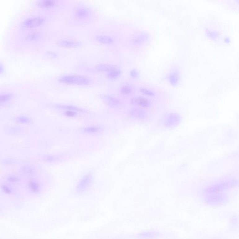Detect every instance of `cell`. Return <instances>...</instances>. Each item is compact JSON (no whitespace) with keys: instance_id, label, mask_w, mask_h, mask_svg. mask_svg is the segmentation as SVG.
Returning <instances> with one entry per match:
<instances>
[{"instance_id":"15","label":"cell","mask_w":239,"mask_h":239,"mask_svg":"<svg viewBox=\"0 0 239 239\" xmlns=\"http://www.w3.org/2000/svg\"><path fill=\"white\" fill-rule=\"evenodd\" d=\"M48 54H49V55H50V56H51V57H56V56H57V55H56V54H55V53H54V52H49Z\"/></svg>"},{"instance_id":"10","label":"cell","mask_w":239,"mask_h":239,"mask_svg":"<svg viewBox=\"0 0 239 239\" xmlns=\"http://www.w3.org/2000/svg\"><path fill=\"white\" fill-rule=\"evenodd\" d=\"M96 38L99 42L104 43V44H108V43H111V42L112 41V40L110 38H109V37H107V36H97L96 37Z\"/></svg>"},{"instance_id":"6","label":"cell","mask_w":239,"mask_h":239,"mask_svg":"<svg viewBox=\"0 0 239 239\" xmlns=\"http://www.w3.org/2000/svg\"><path fill=\"white\" fill-rule=\"evenodd\" d=\"M147 113L142 110L133 109L130 112V115L134 118L144 119L145 118Z\"/></svg>"},{"instance_id":"13","label":"cell","mask_w":239,"mask_h":239,"mask_svg":"<svg viewBox=\"0 0 239 239\" xmlns=\"http://www.w3.org/2000/svg\"><path fill=\"white\" fill-rule=\"evenodd\" d=\"M131 92V89L127 86H122L121 89V92L124 95H129Z\"/></svg>"},{"instance_id":"5","label":"cell","mask_w":239,"mask_h":239,"mask_svg":"<svg viewBox=\"0 0 239 239\" xmlns=\"http://www.w3.org/2000/svg\"><path fill=\"white\" fill-rule=\"evenodd\" d=\"M75 15L77 18L83 19L89 16L90 11L87 8L85 7H78L76 10Z\"/></svg>"},{"instance_id":"2","label":"cell","mask_w":239,"mask_h":239,"mask_svg":"<svg viewBox=\"0 0 239 239\" xmlns=\"http://www.w3.org/2000/svg\"><path fill=\"white\" fill-rule=\"evenodd\" d=\"M45 21V18L42 16H34L27 18L23 22V24L24 27L28 28L37 27L41 25Z\"/></svg>"},{"instance_id":"4","label":"cell","mask_w":239,"mask_h":239,"mask_svg":"<svg viewBox=\"0 0 239 239\" xmlns=\"http://www.w3.org/2000/svg\"><path fill=\"white\" fill-rule=\"evenodd\" d=\"M81 43L77 41L72 40H62L58 41V45L60 46L65 47H73L78 46L81 45Z\"/></svg>"},{"instance_id":"11","label":"cell","mask_w":239,"mask_h":239,"mask_svg":"<svg viewBox=\"0 0 239 239\" xmlns=\"http://www.w3.org/2000/svg\"><path fill=\"white\" fill-rule=\"evenodd\" d=\"M109 73L108 74V76L110 78H114L117 76V75L119 74V71L117 69H111L108 71Z\"/></svg>"},{"instance_id":"3","label":"cell","mask_w":239,"mask_h":239,"mask_svg":"<svg viewBox=\"0 0 239 239\" xmlns=\"http://www.w3.org/2000/svg\"><path fill=\"white\" fill-rule=\"evenodd\" d=\"M131 102L133 105L144 108H149L151 105L150 100L143 97H136L132 99Z\"/></svg>"},{"instance_id":"8","label":"cell","mask_w":239,"mask_h":239,"mask_svg":"<svg viewBox=\"0 0 239 239\" xmlns=\"http://www.w3.org/2000/svg\"><path fill=\"white\" fill-rule=\"evenodd\" d=\"M103 99L106 103L111 106H117L120 103L119 100L113 97L110 96L108 95H104L103 96Z\"/></svg>"},{"instance_id":"1","label":"cell","mask_w":239,"mask_h":239,"mask_svg":"<svg viewBox=\"0 0 239 239\" xmlns=\"http://www.w3.org/2000/svg\"><path fill=\"white\" fill-rule=\"evenodd\" d=\"M59 81L60 82L65 84L78 86H87L91 82L88 77L77 75L62 76L59 78Z\"/></svg>"},{"instance_id":"12","label":"cell","mask_w":239,"mask_h":239,"mask_svg":"<svg viewBox=\"0 0 239 239\" xmlns=\"http://www.w3.org/2000/svg\"><path fill=\"white\" fill-rule=\"evenodd\" d=\"M12 96L11 94H5L1 95V103H2V102H5L8 101L11 98Z\"/></svg>"},{"instance_id":"7","label":"cell","mask_w":239,"mask_h":239,"mask_svg":"<svg viewBox=\"0 0 239 239\" xmlns=\"http://www.w3.org/2000/svg\"><path fill=\"white\" fill-rule=\"evenodd\" d=\"M56 4V1L54 0H41L38 2V5L41 8H50Z\"/></svg>"},{"instance_id":"14","label":"cell","mask_w":239,"mask_h":239,"mask_svg":"<svg viewBox=\"0 0 239 239\" xmlns=\"http://www.w3.org/2000/svg\"><path fill=\"white\" fill-rule=\"evenodd\" d=\"M141 90V92H143L144 95H148L150 96H152L154 95V94L151 91H150V90H148V89H142Z\"/></svg>"},{"instance_id":"9","label":"cell","mask_w":239,"mask_h":239,"mask_svg":"<svg viewBox=\"0 0 239 239\" xmlns=\"http://www.w3.org/2000/svg\"><path fill=\"white\" fill-rule=\"evenodd\" d=\"M41 37V33L37 31H33L29 33L26 37L28 41H33Z\"/></svg>"}]
</instances>
